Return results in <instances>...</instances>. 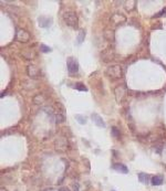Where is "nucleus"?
I'll use <instances>...</instances> for the list:
<instances>
[{
  "instance_id": "nucleus-1",
  "label": "nucleus",
  "mask_w": 166,
  "mask_h": 191,
  "mask_svg": "<svg viewBox=\"0 0 166 191\" xmlns=\"http://www.w3.org/2000/svg\"><path fill=\"white\" fill-rule=\"evenodd\" d=\"M63 19H64L65 23L71 27L73 29H77L78 28V17L75 12L73 11H65L63 13Z\"/></svg>"
},
{
  "instance_id": "nucleus-2",
  "label": "nucleus",
  "mask_w": 166,
  "mask_h": 191,
  "mask_svg": "<svg viewBox=\"0 0 166 191\" xmlns=\"http://www.w3.org/2000/svg\"><path fill=\"white\" fill-rule=\"evenodd\" d=\"M108 75L112 78H120L122 76V67L120 65H114V66H111L108 67Z\"/></svg>"
},
{
  "instance_id": "nucleus-3",
  "label": "nucleus",
  "mask_w": 166,
  "mask_h": 191,
  "mask_svg": "<svg viewBox=\"0 0 166 191\" xmlns=\"http://www.w3.org/2000/svg\"><path fill=\"white\" fill-rule=\"evenodd\" d=\"M68 71L71 75H74L79 72V64L78 62L73 59V57H69L68 59Z\"/></svg>"
},
{
  "instance_id": "nucleus-4",
  "label": "nucleus",
  "mask_w": 166,
  "mask_h": 191,
  "mask_svg": "<svg viewBox=\"0 0 166 191\" xmlns=\"http://www.w3.org/2000/svg\"><path fill=\"white\" fill-rule=\"evenodd\" d=\"M38 23L41 28H49L51 24H52V19L51 18H48V17H39L38 18Z\"/></svg>"
},
{
  "instance_id": "nucleus-5",
  "label": "nucleus",
  "mask_w": 166,
  "mask_h": 191,
  "mask_svg": "<svg viewBox=\"0 0 166 191\" xmlns=\"http://www.w3.org/2000/svg\"><path fill=\"white\" fill-rule=\"evenodd\" d=\"M91 118L93 120L94 123L96 124V126H99V127H102V128H105L106 127V125H105V123H104V120L102 119V117L100 115H98V114L93 113L91 115Z\"/></svg>"
},
{
  "instance_id": "nucleus-6",
  "label": "nucleus",
  "mask_w": 166,
  "mask_h": 191,
  "mask_svg": "<svg viewBox=\"0 0 166 191\" xmlns=\"http://www.w3.org/2000/svg\"><path fill=\"white\" fill-rule=\"evenodd\" d=\"M17 39L19 41H21V42H27V41H29L30 36L29 33L27 31H24V30H18V32H17Z\"/></svg>"
},
{
  "instance_id": "nucleus-7",
  "label": "nucleus",
  "mask_w": 166,
  "mask_h": 191,
  "mask_svg": "<svg viewBox=\"0 0 166 191\" xmlns=\"http://www.w3.org/2000/svg\"><path fill=\"white\" fill-rule=\"evenodd\" d=\"M125 94H126V91H125V87H124V86H119V87H116L115 96H116V101H117V102H121V101L124 99Z\"/></svg>"
},
{
  "instance_id": "nucleus-8",
  "label": "nucleus",
  "mask_w": 166,
  "mask_h": 191,
  "mask_svg": "<svg viewBox=\"0 0 166 191\" xmlns=\"http://www.w3.org/2000/svg\"><path fill=\"white\" fill-rule=\"evenodd\" d=\"M27 71H28V75L31 76V78H37L40 74V71H39V69L37 67L36 65H29Z\"/></svg>"
},
{
  "instance_id": "nucleus-9",
  "label": "nucleus",
  "mask_w": 166,
  "mask_h": 191,
  "mask_svg": "<svg viewBox=\"0 0 166 191\" xmlns=\"http://www.w3.org/2000/svg\"><path fill=\"white\" fill-rule=\"evenodd\" d=\"M113 169L117 170V171H120V172H123V173H127V172H129L127 167L124 166L123 163H115V165L113 166Z\"/></svg>"
},
{
  "instance_id": "nucleus-10",
  "label": "nucleus",
  "mask_w": 166,
  "mask_h": 191,
  "mask_svg": "<svg viewBox=\"0 0 166 191\" xmlns=\"http://www.w3.org/2000/svg\"><path fill=\"white\" fill-rule=\"evenodd\" d=\"M163 181H164V179L162 176H155V177L152 178V184L153 186H161L163 184Z\"/></svg>"
},
{
  "instance_id": "nucleus-11",
  "label": "nucleus",
  "mask_w": 166,
  "mask_h": 191,
  "mask_svg": "<svg viewBox=\"0 0 166 191\" xmlns=\"http://www.w3.org/2000/svg\"><path fill=\"white\" fill-rule=\"evenodd\" d=\"M75 119L78 120L81 125H84V124L87 123V118H85L83 115H80V114H77V115H75Z\"/></svg>"
},
{
  "instance_id": "nucleus-12",
  "label": "nucleus",
  "mask_w": 166,
  "mask_h": 191,
  "mask_svg": "<svg viewBox=\"0 0 166 191\" xmlns=\"http://www.w3.org/2000/svg\"><path fill=\"white\" fill-rule=\"evenodd\" d=\"M138 179L142 184H146L147 182V179H148V176L146 173H143V172H140L138 173Z\"/></svg>"
},
{
  "instance_id": "nucleus-13",
  "label": "nucleus",
  "mask_w": 166,
  "mask_h": 191,
  "mask_svg": "<svg viewBox=\"0 0 166 191\" xmlns=\"http://www.w3.org/2000/svg\"><path fill=\"white\" fill-rule=\"evenodd\" d=\"M84 38H85V31H83V30H81L79 33V36H78V44H81V43L83 42V40H84Z\"/></svg>"
},
{
  "instance_id": "nucleus-14",
  "label": "nucleus",
  "mask_w": 166,
  "mask_h": 191,
  "mask_svg": "<svg viewBox=\"0 0 166 191\" xmlns=\"http://www.w3.org/2000/svg\"><path fill=\"white\" fill-rule=\"evenodd\" d=\"M74 87H75L77 90H80V91H87V88L82 84V83H77V84L74 85Z\"/></svg>"
},
{
  "instance_id": "nucleus-15",
  "label": "nucleus",
  "mask_w": 166,
  "mask_h": 191,
  "mask_svg": "<svg viewBox=\"0 0 166 191\" xmlns=\"http://www.w3.org/2000/svg\"><path fill=\"white\" fill-rule=\"evenodd\" d=\"M40 48H41V51L44 52V53H47V52H51L52 49H51L50 47H47V45H44V44H41L40 45Z\"/></svg>"
},
{
  "instance_id": "nucleus-16",
  "label": "nucleus",
  "mask_w": 166,
  "mask_h": 191,
  "mask_svg": "<svg viewBox=\"0 0 166 191\" xmlns=\"http://www.w3.org/2000/svg\"><path fill=\"white\" fill-rule=\"evenodd\" d=\"M112 134H113V136H114V137H116V138H119V137H120V132L117 130V128H116V127L112 128Z\"/></svg>"
},
{
  "instance_id": "nucleus-17",
  "label": "nucleus",
  "mask_w": 166,
  "mask_h": 191,
  "mask_svg": "<svg viewBox=\"0 0 166 191\" xmlns=\"http://www.w3.org/2000/svg\"><path fill=\"white\" fill-rule=\"evenodd\" d=\"M63 116L62 115H57V123H62L63 121Z\"/></svg>"
},
{
  "instance_id": "nucleus-18",
  "label": "nucleus",
  "mask_w": 166,
  "mask_h": 191,
  "mask_svg": "<svg viewBox=\"0 0 166 191\" xmlns=\"http://www.w3.org/2000/svg\"><path fill=\"white\" fill-rule=\"evenodd\" d=\"M166 13V9H164V10H162L161 12H159V14H156V16H154V17H161V16H163V14H165Z\"/></svg>"
},
{
  "instance_id": "nucleus-19",
  "label": "nucleus",
  "mask_w": 166,
  "mask_h": 191,
  "mask_svg": "<svg viewBox=\"0 0 166 191\" xmlns=\"http://www.w3.org/2000/svg\"><path fill=\"white\" fill-rule=\"evenodd\" d=\"M59 191H70V190H69V189H66V188H61Z\"/></svg>"
},
{
  "instance_id": "nucleus-20",
  "label": "nucleus",
  "mask_w": 166,
  "mask_h": 191,
  "mask_svg": "<svg viewBox=\"0 0 166 191\" xmlns=\"http://www.w3.org/2000/svg\"><path fill=\"white\" fill-rule=\"evenodd\" d=\"M43 191H53V190H52V189H44Z\"/></svg>"
},
{
  "instance_id": "nucleus-21",
  "label": "nucleus",
  "mask_w": 166,
  "mask_h": 191,
  "mask_svg": "<svg viewBox=\"0 0 166 191\" xmlns=\"http://www.w3.org/2000/svg\"><path fill=\"white\" fill-rule=\"evenodd\" d=\"M111 191H114V190H111Z\"/></svg>"
}]
</instances>
